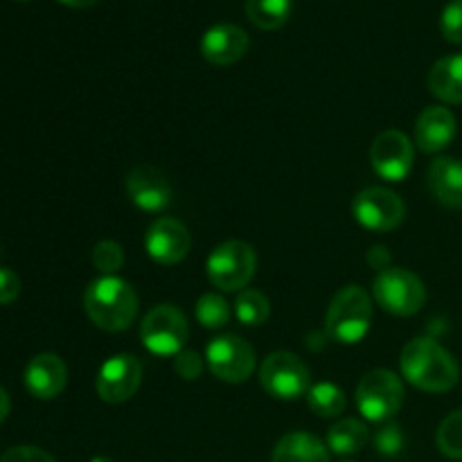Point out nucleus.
Returning <instances> with one entry per match:
<instances>
[{
  "label": "nucleus",
  "mask_w": 462,
  "mask_h": 462,
  "mask_svg": "<svg viewBox=\"0 0 462 462\" xmlns=\"http://www.w3.org/2000/svg\"><path fill=\"white\" fill-rule=\"evenodd\" d=\"M194 314L206 329H221L230 320V307L219 293H203L197 300Z\"/></svg>",
  "instance_id": "nucleus-25"
},
{
  "label": "nucleus",
  "mask_w": 462,
  "mask_h": 462,
  "mask_svg": "<svg viewBox=\"0 0 462 462\" xmlns=\"http://www.w3.org/2000/svg\"><path fill=\"white\" fill-rule=\"evenodd\" d=\"M427 183L442 206L462 210V161L447 156L436 158L429 165Z\"/></svg>",
  "instance_id": "nucleus-18"
},
{
  "label": "nucleus",
  "mask_w": 462,
  "mask_h": 462,
  "mask_svg": "<svg viewBox=\"0 0 462 462\" xmlns=\"http://www.w3.org/2000/svg\"><path fill=\"white\" fill-rule=\"evenodd\" d=\"M192 237L185 224L171 217H161L149 226L144 235V248L147 255L161 266H174L188 257Z\"/></svg>",
  "instance_id": "nucleus-13"
},
{
  "label": "nucleus",
  "mask_w": 462,
  "mask_h": 462,
  "mask_svg": "<svg viewBox=\"0 0 462 462\" xmlns=\"http://www.w3.org/2000/svg\"><path fill=\"white\" fill-rule=\"evenodd\" d=\"M404 383L386 368L370 370L356 386V409L364 420L383 424L400 413L404 404Z\"/></svg>",
  "instance_id": "nucleus-4"
},
{
  "label": "nucleus",
  "mask_w": 462,
  "mask_h": 462,
  "mask_svg": "<svg viewBox=\"0 0 462 462\" xmlns=\"http://www.w3.org/2000/svg\"><path fill=\"white\" fill-rule=\"evenodd\" d=\"M352 215L370 233H391L404 221L406 206L393 189L365 188L352 201Z\"/></svg>",
  "instance_id": "nucleus-9"
},
{
  "label": "nucleus",
  "mask_w": 462,
  "mask_h": 462,
  "mask_svg": "<svg viewBox=\"0 0 462 462\" xmlns=\"http://www.w3.org/2000/svg\"><path fill=\"white\" fill-rule=\"evenodd\" d=\"M208 280L221 291H244L257 271L255 248L239 239L219 244L208 257Z\"/></svg>",
  "instance_id": "nucleus-5"
},
{
  "label": "nucleus",
  "mask_w": 462,
  "mask_h": 462,
  "mask_svg": "<svg viewBox=\"0 0 462 462\" xmlns=\"http://www.w3.org/2000/svg\"><path fill=\"white\" fill-rule=\"evenodd\" d=\"M174 368H176V373L180 374V377L188 379V382H192V379L201 377L203 359L197 355V352L183 350V352H179V355H176Z\"/></svg>",
  "instance_id": "nucleus-30"
},
{
  "label": "nucleus",
  "mask_w": 462,
  "mask_h": 462,
  "mask_svg": "<svg viewBox=\"0 0 462 462\" xmlns=\"http://www.w3.org/2000/svg\"><path fill=\"white\" fill-rule=\"evenodd\" d=\"M206 361L210 373L226 383H244L255 370V350L235 334L217 337L208 346Z\"/></svg>",
  "instance_id": "nucleus-10"
},
{
  "label": "nucleus",
  "mask_w": 462,
  "mask_h": 462,
  "mask_svg": "<svg viewBox=\"0 0 462 462\" xmlns=\"http://www.w3.org/2000/svg\"><path fill=\"white\" fill-rule=\"evenodd\" d=\"M456 116L447 106H427L415 122V144L424 153H438L456 138Z\"/></svg>",
  "instance_id": "nucleus-17"
},
{
  "label": "nucleus",
  "mask_w": 462,
  "mask_h": 462,
  "mask_svg": "<svg viewBox=\"0 0 462 462\" xmlns=\"http://www.w3.org/2000/svg\"><path fill=\"white\" fill-rule=\"evenodd\" d=\"M140 383H143V365L138 356L116 355L102 364L95 388H97L99 400L108 404H122L138 393Z\"/></svg>",
  "instance_id": "nucleus-12"
},
{
  "label": "nucleus",
  "mask_w": 462,
  "mask_h": 462,
  "mask_svg": "<svg viewBox=\"0 0 462 462\" xmlns=\"http://www.w3.org/2000/svg\"><path fill=\"white\" fill-rule=\"evenodd\" d=\"M415 149L404 131L388 129L374 138L370 147V162L373 170L388 183H400L413 170Z\"/></svg>",
  "instance_id": "nucleus-11"
},
{
  "label": "nucleus",
  "mask_w": 462,
  "mask_h": 462,
  "mask_svg": "<svg viewBox=\"0 0 462 462\" xmlns=\"http://www.w3.org/2000/svg\"><path fill=\"white\" fill-rule=\"evenodd\" d=\"M373 296L383 311L393 316H413L427 302L424 282L402 266H388L377 273Z\"/></svg>",
  "instance_id": "nucleus-6"
},
{
  "label": "nucleus",
  "mask_w": 462,
  "mask_h": 462,
  "mask_svg": "<svg viewBox=\"0 0 462 462\" xmlns=\"http://www.w3.org/2000/svg\"><path fill=\"white\" fill-rule=\"evenodd\" d=\"M140 338L152 355L176 356L189 338L188 319L174 305H156L143 319Z\"/></svg>",
  "instance_id": "nucleus-7"
},
{
  "label": "nucleus",
  "mask_w": 462,
  "mask_h": 462,
  "mask_svg": "<svg viewBox=\"0 0 462 462\" xmlns=\"http://www.w3.org/2000/svg\"><path fill=\"white\" fill-rule=\"evenodd\" d=\"M293 0H246V16L260 30H278L291 16Z\"/></svg>",
  "instance_id": "nucleus-22"
},
{
  "label": "nucleus",
  "mask_w": 462,
  "mask_h": 462,
  "mask_svg": "<svg viewBox=\"0 0 462 462\" xmlns=\"http://www.w3.org/2000/svg\"><path fill=\"white\" fill-rule=\"evenodd\" d=\"M9 406H12V402H9L7 391L0 386V422H3V420L9 415Z\"/></svg>",
  "instance_id": "nucleus-33"
},
{
  "label": "nucleus",
  "mask_w": 462,
  "mask_h": 462,
  "mask_svg": "<svg viewBox=\"0 0 462 462\" xmlns=\"http://www.w3.org/2000/svg\"><path fill=\"white\" fill-rule=\"evenodd\" d=\"M374 445L382 454L386 456H395L400 454V449L404 447V438H402V429L397 424H388L379 431V436L374 438Z\"/></svg>",
  "instance_id": "nucleus-31"
},
{
  "label": "nucleus",
  "mask_w": 462,
  "mask_h": 462,
  "mask_svg": "<svg viewBox=\"0 0 462 462\" xmlns=\"http://www.w3.org/2000/svg\"><path fill=\"white\" fill-rule=\"evenodd\" d=\"M248 34L235 23H217L203 34L201 54L212 66H233L246 54Z\"/></svg>",
  "instance_id": "nucleus-15"
},
{
  "label": "nucleus",
  "mask_w": 462,
  "mask_h": 462,
  "mask_svg": "<svg viewBox=\"0 0 462 462\" xmlns=\"http://www.w3.org/2000/svg\"><path fill=\"white\" fill-rule=\"evenodd\" d=\"M370 440V431L361 420L356 418H343L338 420L337 424H332L328 431V449L332 454L338 456H355L368 445Z\"/></svg>",
  "instance_id": "nucleus-21"
},
{
  "label": "nucleus",
  "mask_w": 462,
  "mask_h": 462,
  "mask_svg": "<svg viewBox=\"0 0 462 462\" xmlns=\"http://www.w3.org/2000/svg\"><path fill=\"white\" fill-rule=\"evenodd\" d=\"M59 3L68 5V7L81 9V7H90V5H95V3H97V0H59Z\"/></svg>",
  "instance_id": "nucleus-34"
},
{
  "label": "nucleus",
  "mask_w": 462,
  "mask_h": 462,
  "mask_svg": "<svg viewBox=\"0 0 462 462\" xmlns=\"http://www.w3.org/2000/svg\"><path fill=\"white\" fill-rule=\"evenodd\" d=\"M429 90L445 104H462V54L438 59L429 70Z\"/></svg>",
  "instance_id": "nucleus-20"
},
{
  "label": "nucleus",
  "mask_w": 462,
  "mask_h": 462,
  "mask_svg": "<svg viewBox=\"0 0 462 462\" xmlns=\"http://www.w3.org/2000/svg\"><path fill=\"white\" fill-rule=\"evenodd\" d=\"M235 316L246 328H260L271 316L269 298L257 289H244L235 300Z\"/></svg>",
  "instance_id": "nucleus-24"
},
{
  "label": "nucleus",
  "mask_w": 462,
  "mask_h": 462,
  "mask_svg": "<svg viewBox=\"0 0 462 462\" xmlns=\"http://www.w3.org/2000/svg\"><path fill=\"white\" fill-rule=\"evenodd\" d=\"M84 310L104 332H122L138 316V296L126 280L104 275L86 287Z\"/></svg>",
  "instance_id": "nucleus-2"
},
{
  "label": "nucleus",
  "mask_w": 462,
  "mask_h": 462,
  "mask_svg": "<svg viewBox=\"0 0 462 462\" xmlns=\"http://www.w3.org/2000/svg\"><path fill=\"white\" fill-rule=\"evenodd\" d=\"M400 368L406 382L424 393H447L458 383L460 368L451 352L433 338H413L404 346Z\"/></svg>",
  "instance_id": "nucleus-1"
},
{
  "label": "nucleus",
  "mask_w": 462,
  "mask_h": 462,
  "mask_svg": "<svg viewBox=\"0 0 462 462\" xmlns=\"http://www.w3.org/2000/svg\"><path fill=\"white\" fill-rule=\"evenodd\" d=\"M125 264V251L113 239H104V242L95 244L93 248V266L104 275H113L122 269Z\"/></svg>",
  "instance_id": "nucleus-27"
},
{
  "label": "nucleus",
  "mask_w": 462,
  "mask_h": 462,
  "mask_svg": "<svg viewBox=\"0 0 462 462\" xmlns=\"http://www.w3.org/2000/svg\"><path fill=\"white\" fill-rule=\"evenodd\" d=\"M307 404H310L311 413L319 418H338L346 411V393L337 386V383H316L307 393Z\"/></svg>",
  "instance_id": "nucleus-23"
},
{
  "label": "nucleus",
  "mask_w": 462,
  "mask_h": 462,
  "mask_svg": "<svg viewBox=\"0 0 462 462\" xmlns=\"http://www.w3.org/2000/svg\"><path fill=\"white\" fill-rule=\"evenodd\" d=\"M310 368L293 352H273L260 365V383L271 397L296 402L310 393Z\"/></svg>",
  "instance_id": "nucleus-8"
},
{
  "label": "nucleus",
  "mask_w": 462,
  "mask_h": 462,
  "mask_svg": "<svg viewBox=\"0 0 462 462\" xmlns=\"http://www.w3.org/2000/svg\"><path fill=\"white\" fill-rule=\"evenodd\" d=\"M126 192L134 206L144 212H162L171 203V183L161 170L138 165L126 176Z\"/></svg>",
  "instance_id": "nucleus-14"
},
{
  "label": "nucleus",
  "mask_w": 462,
  "mask_h": 462,
  "mask_svg": "<svg viewBox=\"0 0 462 462\" xmlns=\"http://www.w3.org/2000/svg\"><path fill=\"white\" fill-rule=\"evenodd\" d=\"M21 296V278L12 269H0V305H12Z\"/></svg>",
  "instance_id": "nucleus-32"
},
{
  "label": "nucleus",
  "mask_w": 462,
  "mask_h": 462,
  "mask_svg": "<svg viewBox=\"0 0 462 462\" xmlns=\"http://www.w3.org/2000/svg\"><path fill=\"white\" fill-rule=\"evenodd\" d=\"M343 462H352V460H343Z\"/></svg>",
  "instance_id": "nucleus-36"
},
{
  "label": "nucleus",
  "mask_w": 462,
  "mask_h": 462,
  "mask_svg": "<svg viewBox=\"0 0 462 462\" xmlns=\"http://www.w3.org/2000/svg\"><path fill=\"white\" fill-rule=\"evenodd\" d=\"M0 462H54V458L48 451L39 449V447L21 445L5 451V454L0 456Z\"/></svg>",
  "instance_id": "nucleus-29"
},
{
  "label": "nucleus",
  "mask_w": 462,
  "mask_h": 462,
  "mask_svg": "<svg viewBox=\"0 0 462 462\" xmlns=\"http://www.w3.org/2000/svg\"><path fill=\"white\" fill-rule=\"evenodd\" d=\"M436 442L438 449L447 458L462 460V409L454 411V413L442 420L436 433Z\"/></svg>",
  "instance_id": "nucleus-26"
},
{
  "label": "nucleus",
  "mask_w": 462,
  "mask_h": 462,
  "mask_svg": "<svg viewBox=\"0 0 462 462\" xmlns=\"http://www.w3.org/2000/svg\"><path fill=\"white\" fill-rule=\"evenodd\" d=\"M373 323V298L368 291L356 284H347L346 289L332 298L325 316V329L329 338L343 346H355L364 341Z\"/></svg>",
  "instance_id": "nucleus-3"
},
{
  "label": "nucleus",
  "mask_w": 462,
  "mask_h": 462,
  "mask_svg": "<svg viewBox=\"0 0 462 462\" xmlns=\"http://www.w3.org/2000/svg\"><path fill=\"white\" fill-rule=\"evenodd\" d=\"M440 30L449 43L462 45V0H451L442 9Z\"/></svg>",
  "instance_id": "nucleus-28"
},
{
  "label": "nucleus",
  "mask_w": 462,
  "mask_h": 462,
  "mask_svg": "<svg viewBox=\"0 0 462 462\" xmlns=\"http://www.w3.org/2000/svg\"><path fill=\"white\" fill-rule=\"evenodd\" d=\"M90 462H116V460L108 458V456H95V458L90 460Z\"/></svg>",
  "instance_id": "nucleus-35"
},
{
  "label": "nucleus",
  "mask_w": 462,
  "mask_h": 462,
  "mask_svg": "<svg viewBox=\"0 0 462 462\" xmlns=\"http://www.w3.org/2000/svg\"><path fill=\"white\" fill-rule=\"evenodd\" d=\"M271 462H329V449L320 438L307 431H293L280 438Z\"/></svg>",
  "instance_id": "nucleus-19"
},
{
  "label": "nucleus",
  "mask_w": 462,
  "mask_h": 462,
  "mask_svg": "<svg viewBox=\"0 0 462 462\" xmlns=\"http://www.w3.org/2000/svg\"><path fill=\"white\" fill-rule=\"evenodd\" d=\"M25 388L36 400H54L68 383V368L63 359L52 352L36 355L25 368Z\"/></svg>",
  "instance_id": "nucleus-16"
}]
</instances>
